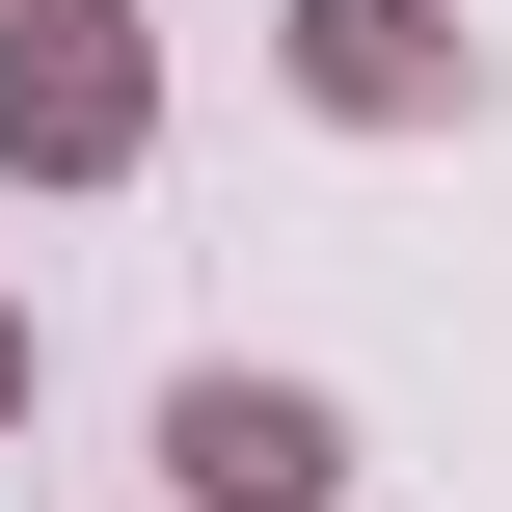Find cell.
I'll return each mask as SVG.
<instances>
[{"label": "cell", "mask_w": 512, "mask_h": 512, "mask_svg": "<svg viewBox=\"0 0 512 512\" xmlns=\"http://www.w3.org/2000/svg\"><path fill=\"white\" fill-rule=\"evenodd\" d=\"M162 459H189V512H324V405L297 378H189Z\"/></svg>", "instance_id": "cell-1"}, {"label": "cell", "mask_w": 512, "mask_h": 512, "mask_svg": "<svg viewBox=\"0 0 512 512\" xmlns=\"http://www.w3.org/2000/svg\"><path fill=\"white\" fill-rule=\"evenodd\" d=\"M27 135H54V162H108V135H135V54H108L81 0H54V54H27Z\"/></svg>", "instance_id": "cell-2"}, {"label": "cell", "mask_w": 512, "mask_h": 512, "mask_svg": "<svg viewBox=\"0 0 512 512\" xmlns=\"http://www.w3.org/2000/svg\"><path fill=\"white\" fill-rule=\"evenodd\" d=\"M0 378H27V351H0Z\"/></svg>", "instance_id": "cell-3"}]
</instances>
